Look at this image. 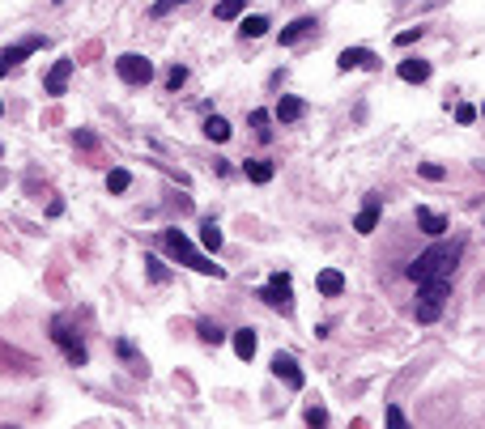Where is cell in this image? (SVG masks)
Listing matches in <instances>:
<instances>
[{
    "mask_svg": "<svg viewBox=\"0 0 485 429\" xmlns=\"http://www.w3.org/2000/svg\"><path fill=\"white\" fill-rule=\"evenodd\" d=\"M200 247H205V251H217V247H222V225H217L213 217L200 221Z\"/></svg>",
    "mask_w": 485,
    "mask_h": 429,
    "instance_id": "cell-17",
    "label": "cell"
},
{
    "mask_svg": "<svg viewBox=\"0 0 485 429\" xmlns=\"http://www.w3.org/2000/svg\"><path fill=\"white\" fill-rule=\"evenodd\" d=\"M38 47H43V38H26V43H13V47H4V51H0V77H4L9 68H17V64H21L30 51H38Z\"/></svg>",
    "mask_w": 485,
    "mask_h": 429,
    "instance_id": "cell-9",
    "label": "cell"
},
{
    "mask_svg": "<svg viewBox=\"0 0 485 429\" xmlns=\"http://www.w3.org/2000/svg\"><path fill=\"white\" fill-rule=\"evenodd\" d=\"M418 225H422L430 238H443V234H447V217L435 213V208H426V204H418Z\"/></svg>",
    "mask_w": 485,
    "mask_h": 429,
    "instance_id": "cell-14",
    "label": "cell"
},
{
    "mask_svg": "<svg viewBox=\"0 0 485 429\" xmlns=\"http://www.w3.org/2000/svg\"><path fill=\"white\" fill-rule=\"evenodd\" d=\"M418 170H422V179H430V183H443V179H447V170H443L439 162H422Z\"/></svg>",
    "mask_w": 485,
    "mask_h": 429,
    "instance_id": "cell-28",
    "label": "cell"
},
{
    "mask_svg": "<svg viewBox=\"0 0 485 429\" xmlns=\"http://www.w3.org/2000/svg\"><path fill=\"white\" fill-rule=\"evenodd\" d=\"M460 251H464V243H460V238L426 247V251H422V255L409 264V281H418V285H426V281H452Z\"/></svg>",
    "mask_w": 485,
    "mask_h": 429,
    "instance_id": "cell-1",
    "label": "cell"
},
{
    "mask_svg": "<svg viewBox=\"0 0 485 429\" xmlns=\"http://www.w3.org/2000/svg\"><path fill=\"white\" fill-rule=\"evenodd\" d=\"M77 145L81 149H94V132H77Z\"/></svg>",
    "mask_w": 485,
    "mask_h": 429,
    "instance_id": "cell-35",
    "label": "cell"
},
{
    "mask_svg": "<svg viewBox=\"0 0 485 429\" xmlns=\"http://www.w3.org/2000/svg\"><path fill=\"white\" fill-rule=\"evenodd\" d=\"M273 374H277L290 391H303V383H307V379H303V370H298V362H294L290 353H277V357H273Z\"/></svg>",
    "mask_w": 485,
    "mask_h": 429,
    "instance_id": "cell-8",
    "label": "cell"
},
{
    "mask_svg": "<svg viewBox=\"0 0 485 429\" xmlns=\"http://www.w3.org/2000/svg\"><path fill=\"white\" fill-rule=\"evenodd\" d=\"M251 128H256L260 140H273V115L268 111H251Z\"/></svg>",
    "mask_w": 485,
    "mask_h": 429,
    "instance_id": "cell-23",
    "label": "cell"
},
{
    "mask_svg": "<svg viewBox=\"0 0 485 429\" xmlns=\"http://www.w3.org/2000/svg\"><path fill=\"white\" fill-rule=\"evenodd\" d=\"M456 119H460V123H473V119H477V106L460 102V106H456Z\"/></svg>",
    "mask_w": 485,
    "mask_h": 429,
    "instance_id": "cell-33",
    "label": "cell"
},
{
    "mask_svg": "<svg viewBox=\"0 0 485 429\" xmlns=\"http://www.w3.org/2000/svg\"><path fill=\"white\" fill-rule=\"evenodd\" d=\"M179 4H187V0H158L149 13H153V17H166V13H170V9H179Z\"/></svg>",
    "mask_w": 485,
    "mask_h": 429,
    "instance_id": "cell-31",
    "label": "cell"
},
{
    "mask_svg": "<svg viewBox=\"0 0 485 429\" xmlns=\"http://www.w3.org/2000/svg\"><path fill=\"white\" fill-rule=\"evenodd\" d=\"M447 294H452V281H426L418 285V302H413V315L418 323H435L447 306Z\"/></svg>",
    "mask_w": 485,
    "mask_h": 429,
    "instance_id": "cell-3",
    "label": "cell"
},
{
    "mask_svg": "<svg viewBox=\"0 0 485 429\" xmlns=\"http://www.w3.org/2000/svg\"><path fill=\"white\" fill-rule=\"evenodd\" d=\"M183 81H187V68H183V64H175V68L166 72V89H179Z\"/></svg>",
    "mask_w": 485,
    "mask_h": 429,
    "instance_id": "cell-29",
    "label": "cell"
},
{
    "mask_svg": "<svg viewBox=\"0 0 485 429\" xmlns=\"http://www.w3.org/2000/svg\"><path fill=\"white\" fill-rule=\"evenodd\" d=\"M115 72H119V81H128V85H149V81H153V64H149L145 55H136V51H124V55L115 60Z\"/></svg>",
    "mask_w": 485,
    "mask_h": 429,
    "instance_id": "cell-4",
    "label": "cell"
},
{
    "mask_svg": "<svg viewBox=\"0 0 485 429\" xmlns=\"http://www.w3.org/2000/svg\"><path fill=\"white\" fill-rule=\"evenodd\" d=\"M51 340L64 349V357H68L72 366H85V362H89V357H85V345L77 340V332L68 328V319H55V323H51Z\"/></svg>",
    "mask_w": 485,
    "mask_h": 429,
    "instance_id": "cell-6",
    "label": "cell"
},
{
    "mask_svg": "<svg viewBox=\"0 0 485 429\" xmlns=\"http://www.w3.org/2000/svg\"><path fill=\"white\" fill-rule=\"evenodd\" d=\"M68 77H72V60H55V64H51V72H47V81H43V89H47L51 98H60V94H64V85H68Z\"/></svg>",
    "mask_w": 485,
    "mask_h": 429,
    "instance_id": "cell-11",
    "label": "cell"
},
{
    "mask_svg": "<svg viewBox=\"0 0 485 429\" xmlns=\"http://www.w3.org/2000/svg\"><path fill=\"white\" fill-rule=\"evenodd\" d=\"M268 17H260V13H251V17H243V38H260V34H268Z\"/></svg>",
    "mask_w": 485,
    "mask_h": 429,
    "instance_id": "cell-21",
    "label": "cell"
},
{
    "mask_svg": "<svg viewBox=\"0 0 485 429\" xmlns=\"http://www.w3.org/2000/svg\"><path fill=\"white\" fill-rule=\"evenodd\" d=\"M303 115H307V102H303V98H294V94H285V98L277 102V111H273V119H277V123H298Z\"/></svg>",
    "mask_w": 485,
    "mask_h": 429,
    "instance_id": "cell-12",
    "label": "cell"
},
{
    "mask_svg": "<svg viewBox=\"0 0 485 429\" xmlns=\"http://www.w3.org/2000/svg\"><path fill=\"white\" fill-rule=\"evenodd\" d=\"M383 417H388V425H405V413H400V408H388V413H383Z\"/></svg>",
    "mask_w": 485,
    "mask_h": 429,
    "instance_id": "cell-34",
    "label": "cell"
},
{
    "mask_svg": "<svg viewBox=\"0 0 485 429\" xmlns=\"http://www.w3.org/2000/svg\"><path fill=\"white\" fill-rule=\"evenodd\" d=\"M234 353H239L243 362L256 357V332H251V328H239V332H234Z\"/></svg>",
    "mask_w": 485,
    "mask_h": 429,
    "instance_id": "cell-18",
    "label": "cell"
},
{
    "mask_svg": "<svg viewBox=\"0 0 485 429\" xmlns=\"http://www.w3.org/2000/svg\"><path fill=\"white\" fill-rule=\"evenodd\" d=\"M247 179L251 183H268L273 179V162H247Z\"/></svg>",
    "mask_w": 485,
    "mask_h": 429,
    "instance_id": "cell-26",
    "label": "cell"
},
{
    "mask_svg": "<svg viewBox=\"0 0 485 429\" xmlns=\"http://www.w3.org/2000/svg\"><path fill=\"white\" fill-rule=\"evenodd\" d=\"M196 332H200V340H205V345H222V340H226V332H222L217 323H209V319H200V328H196Z\"/></svg>",
    "mask_w": 485,
    "mask_h": 429,
    "instance_id": "cell-27",
    "label": "cell"
},
{
    "mask_svg": "<svg viewBox=\"0 0 485 429\" xmlns=\"http://www.w3.org/2000/svg\"><path fill=\"white\" fill-rule=\"evenodd\" d=\"M205 136L222 145V140H230V123H226L222 115H209V119H205Z\"/></svg>",
    "mask_w": 485,
    "mask_h": 429,
    "instance_id": "cell-19",
    "label": "cell"
},
{
    "mask_svg": "<svg viewBox=\"0 0 485 429\" xmlns=\"http://www.w3.org/2000/svg\"><path fill=\"white\" fill-rule=\"evenodd\" d=\"M379 196H366V204H362V213L354 217V230L358 234H375V225H379Z\"/></svg>",
    "mask_w": 485,
    "mask_h": 429,
    "instance_id": "cell-13",
    "label": "cell"
},
{
    "mask_svg": "<svg viewBox=\"0 0 485 429\" xmlns=\"http://www.w3.org/2000/svg\"><path fill=\"white\" fill-rule=\"evenodd\" d=\"M315 30H320V21H315V17H298V21H290V26L281 30V47H294V43L311 38Z\"/></svg>",
    "mask_w": 485,
    "mask_h": 429,
    "instance_id": "cell-10",
    "label": "cell"
},
{
    "mask_svg": "<svg viewBox=\"0 0 485 429\" xmlns=\"http://www.w3.org/2000/svg\"><path fill=\"white\" fill-rule=\"evenodd\" d=\"M481 115H485V106H481Z\"/></svg>",
    "mask_w": 485,
    "mask_h": 429,
    "instance_id": "cell-37",
    "label": "cell"
},
{
    "mask_svg": "<svg viewBox=\"0 0 485 429\" xmlns=\"http://www.w3.org/2000/svg\"><path fill=\"white\" fill-rule=\"evenodd\" d=\"M303 421H307V425H328V413H324L320 404H311V408L303 413Z\"/></svg>",
    "mask_w": 485,
    "mask_h": 429,
    "instance_id": "cell-30",
    "label": "cell"
},
{
    "mask_svg": "<svg viewBox=\"0 0 485 429\" xmlns=\"http://www.w3.org/2000/svg\"><path fill=\"white\" fill-rule=\"evenodd\" d=\"M145 272H149V281H153V285H166V281H170V268H166L158 255H145Z\"/></svg>",
    "mask_w": 485,
    "mask_h": 429,
    "instance_id": "cell-22",
    "label": "cell"
},
{
    "mask_svg": "<svg viewBox=\"0 0 485 429\" xmlns=\"http://www.w3.org/2000/svg\"><path fill=\"white\" fill-rule=\"evenodd\" d=\"M260 298H264L273 311L290 315V311H294V289H290V277H285V272H273V277H268V285L260 289Z\"/></svg>",
    "mask_w": 485,
    "mask_h": 429,
    "instance_id": "cell-5",
    "label": "cell"
},
{
    "mask_svg": "<svg viewBox=\"0 0 485 429\" xmlns=\"http://www.w3.org/2000/svg\"><path fill=\"white\" fill-rule=\"evenodd\" d=\"M115 353H119V357H124V362L132 366V374H149V366H145L141 357H136V349H132L128 340H115Z\"/></svg>",
    "mask_w": 485,
    "mask_h": 429,
    "instance_id": "cell-20",
    "label": "cell"
},
{
    "mask_svg": "<svg viewBox=\"0 0 485 429\" xmlns=\"http://www.w3.org/2000/svg\"><path fill=\"white\" fill-rule=\"evenodd\" d=\"M400 81H409V85L430 81V64L426 60H400Z\"/></svg>",
    "mask_w": 485,
    "mask_h": 429,
    "instance_id": "cell-16",
    "label": "cell"
},
{
    "mask_svg": "<svg viewBox=\"0 0 485 429\" xmlns=\"http://www.w3.org/2000/svg\"><path fill=\"white\" fill-rule=\"evenodd\" d=\"M0 115H4V102H0Z\"/></svg>",
    "mask_w": 485,
    "mask_h": 429,
    "instance_id": "cell-36",
    "label": "cell"
},
{
    "mask_svg": "<svg viewBox=\"0 0 485 429\" xmlns=\"http://www.w3.org/2000/svg\"><path fill=\"white\" fill-rule=\"evenodd\" d=\"M162 243H166V251H170L183 268H192V272H200V277H213V281H222V277H226V268H222V264H213L205 251H196V247L187 243V234H183V230H162Z\"/></svg>",
    "mask_w": 485,
    "mask_h": 429,
    "instance_id": "cell-2",
    "label": "cell"
},
{
    "mask_svg": "<svg viewBox=\"0 0 485 429\" xmlns=\"http://www.w3.org/2000/svg\"><path fill=\"white\" fill-rule=\"evenodd\" d=\"M422 34H426V30H422V26H413V30H405V34H396V43H400V47H409V43H418Z\"/></svg>",
    "mask_w": 485,
    "mask_h": 429,
    "instance_id": "cell-32",
    "label": "cell"
},
{
    "mask_svg": "<svg viewBox=\"0 0 485 429\" xmlns=\"http://www.w3.org/2000/svg\"><path fill=\"white\" fill-rule=\"evenodd\" d=\"M315 289H320L324 298H341V294H345V277H341L337 268H324V272L315 277Z\"/></svg>",
    "mask_w": 485,
    "mask_h": 429,
    "instance_id": "cell-15",
    "label": "cell"
},
{
    "mask_svg": "<svg viewBox=\"0 0 485 429\" xmlns=\"http://www.w3.org/2000/svg\"><path fill=\"white\" fill-rule=\"evenodd\" d=\"M243 9H247V0H217V9H213V13H217L222 21H234Z\"/></svg>",
    "mask_w": 485,
    "mask_h": 429,
    "instance_id": "cell-25",
    "label": "cell"
},
{
    "mask_svg": "<svg viewBox=\"0 0 485 429\" xmlns=\"http://www.w3.org/2000/svg\"><path fill=\"white\" fill-rule=\"evenodd\" d=\"M107 187H111V191H115V196H119V191H128V187H132V174H128V170H124V166H115V170H111V174H107Z\"/></svg>",
    "mask_w": 485,
    "mask_h": 429,
    "instance_id": "cell-24",
    "label": "cell"
},
{
    "mask_svg": "<svg viewBox=\"0 0 485 429\" xmlns=\"http://www.w3.org/2000/svg\"><path fill=\"white\" fill-rule=\"evenodd\" d=\"M337 68H341V72H354V68H379V55H375L371 47H345V51L337 55Z\"/></svg>",
    "mask_w": 485,
    "mask_h": 429,
    "instance_id": "cell-7",
    "label": "cell"
}]
</instances>
